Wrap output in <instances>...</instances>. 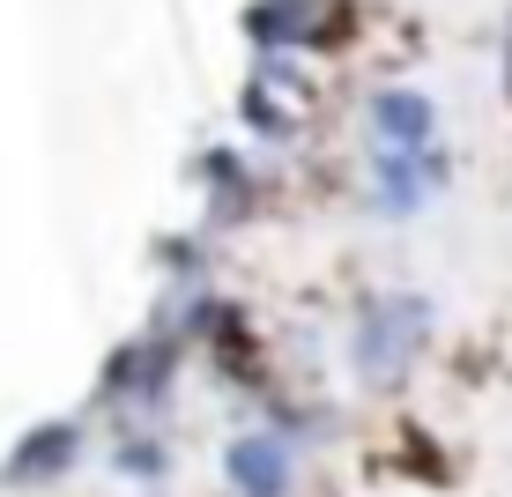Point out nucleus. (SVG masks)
I'll return each mask as SVG.
<instances>
[{"label":"nucleus","mask_w":512,"mask_h":497,"mask_svg":"<svg viewBox=\"0 0 512 497\" xmlns=\"http://www.w3.org/2000/svg\"><path fill=\"white\" fill-rule=\"evenodd\" d=\"M498 82H505V97H512V15H505V52H498Z\"/></svg>","instance_id":"423d86ee"},{"label":"nucleus","mask_w":512,"mask_h":497,"mask_svg":"<svg viewBox=\"0 0 512 497\" xmlns=\"http://www.w3.org/2000/svg\"><path fill=\"white\" fill-rule=\"evenodd\" d=\"M438 179H446V156H379V201L394 216H416Z\"/></svg>","instance_id":"20e7f679"},{"label":"nucleus","mask_w":512,"mask_h":497,"mask_svg":"<svg viewBox=\"0 0 512 497\" xmlns=\"http://www.w3.org/2000/svg\"><path fill=\"white\" fill-rule=\"evenodd\" d=\"M372 119H379V156H438V112L423 90H386Z\"/></svg>","instance_id":"f03ea898"},{"label":"nucleus","mask_w":512,"mask_h":497,"mask_svg":"<svg viewBox=\"0 0 512 497\" xmlns=\"http://www.w3.org/2000/svg\"><path fill=\"white\" fill-rule=\"evenodd\" d=\"M423 334H431V305H423V297H379V305H364V319H357V371L364 379H401Z\"/></svg>","instance_id":"f257e3e1"},{"label":"nucleus","mask_w":512,"mask_h":497,"mask_svg":"<svg viewBox=\"0 0 512 497\" xmlns=\"http://www.w3.org/2000/svg\"><path fill=\"white\" fill-rule=\"evenodd\" d=\"M67 453H75V431H67V423H45L38 438H23V446H15V460H8V475H0V483H38V475H52V468H67Z\"/></svg>","instance_id":"39448f33"},{"label":"nucleus","mask_w":512,"mask_h":497,"mask_svg":"<svg viewBox=\"0 0 512 497\" xmlns=\"http://www.w3.org/2000/svg\"><path fill=\"white\" fill-rule=\"evenodd\" d=\"M223 468H231V490H238V497H282V490H290V446L268 438V431L238 438Z\"/></svg>","instance_id":"7ed1b4c3"}]
</instances>
